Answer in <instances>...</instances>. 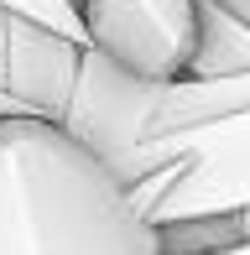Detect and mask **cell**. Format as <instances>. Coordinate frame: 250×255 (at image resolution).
<instances>
[{
    "mask_svg": "<svg viewBox=\"0 0 250 255\" xmlns=\"http://www.w3.org/2000/svg\"><path fill=\"white\" fill-rule=\"evenodd\" d=\"M0 255H162V229L63 120L0 115Z\"/></svg>",
    "mask_w": 250,
    "mask_h": 255,
    "instance_id": "cell-1",
    "label": "cell"
},
{
    "mask_svg": "<svg viewBox=\"0 0 250 255\" xmlns=\"http://www.w3.org/2000/svg\"><path fill=\"white\" fill-rule=\"evenodd\" d=\"M250 104V73H172L135 78L105 52L84 47L58 120L120 182L172 167V141Z\"/></svg>",
    "mask_w": 250,
    "mask_h": 255,
    "instance_id": "cell-2",
    "label": "cell"
},
{
    "mask_svg": "<svg viewBox=\"0 0 250 255\" xmlns=\"http://www.w3.org/2000/svg\"><path fill=\"white\" fill-rule=\"evenodd\" d=\"M172 161H183V167L167 182V193L151 203L156 224L250 208V104L214 120V125L177 135Z\"/></svg>",
    "mask_w": 250,
    "mask_h": 255,
    "instance_id": "cell-3",
    "label": "cell"
},
{
    "mask_svg": "<svg viewBox=\"0 0 250 255\" xmlns=\"http://www.w3.org/2000/svg\"><path fill=\"white\" fill-rule=\"evenodd\" d=\"M84 37L135 78L188 73L198 37V0H78Z\"/></svg>",
    "mask_w": 250,
    "mask_h": 255,
    "instance_id": "cell-4",
    "label": "cell"
},
{
    "mask_svg": "<svg viewBox=\"0 0 250 255\" xmlns=\"http://www.w3.org/2000/svg\"><path fill=\"white\" fill-rule=\"evenodd\" d=\"M78 52H84L78 42L0 10V94H10L26 115H47V120L63 115Z\"/></svg>",
    "mask_w": 250,
    "mask_h": 255,
    "instance_id": "cell-5",
    "label": "cell"
},
{
    "mask_svg": "<svg viewBox=\"0 0 250 255\" xmlns=\"http://www.w3.org/2000/svg\"><path fill=\"white\" fill-rule=\"evenodd\" d=\"M188 73H250V26L214 0H198V37Z\"/></svg>",
    "mask_w": 250,
    "mask_h": 255,
    "instance_id": "cell-6",
    "label": "cell"
},
{
    "mask_svg": "<svg viewBox=\"0 0 250 255\" xmlns=\"http://www.w3.org/2000/svg\"><path fill=\"white\" fill-rule=\"evenodd\" d=\"M0 10L31 21V26H47V31H58V37L78 42V47H89L84 16H78V0H0Z\"/></svg>",
    "mask_w": 250,
    "mask_h": 255,
    "instance_id": "cell-7",
    "label": "cell"
},
{
    "mask_svg": "<svg viewBox=\"0 0 250 255\" xmlns=\"http://www.w3.org/2000/svg\"><path fill=\"white\" fill-rule=\"evenodd\" d=\"M214 5H224V10H230V16H240L245 26H250V0H214Z\"/></svg>",
    "mask_w": 250,
    "mask_h": 255,
    "instance_id": "cell-8",
    "label": "cell"
},
{
    "mask_svg": "<svg viewBox=\"0 0 250 255\" xmlns=\"http://www.w3.org/2000/svg\"><path fill=\"white\" fill-rule=\"evenodd\" d=\"M198 255H250V240H235V245H219V250H198Z\"/></svg>",
    "mask_w": 250,
    "mask_h": 255,
    "instance_id": "cell-9",
    "label": "cell"
},
{
    "mask_svg": "<svg viewBox=\"0 0 250 255\" xmlns=\"http://www.w3.org/2000/svg\"><path fill=\"white\" fill-rule=\"evenodd\" d=\"M0 115H26V110H21V104L10 99V94H0Z\"/></svg>",
    "mask_w": 250,
    "mask_h": 255,
    "instance_id": "cell-10",
    "label": "cell"
}]
</instances>
